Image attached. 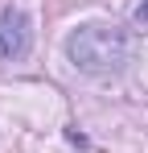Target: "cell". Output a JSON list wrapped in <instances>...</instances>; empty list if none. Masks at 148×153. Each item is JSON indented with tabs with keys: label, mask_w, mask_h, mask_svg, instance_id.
<instances>
[{
	"label": "cell",
	"mask_w": 148,
	"mask_h": 153,
	"mask_svg": "<svg viewBox=\"0 0 148 153\" xmlns=\"http://www.w3.org/2000/svg\"><path fill=\"white\" fill-rule=\"evenodd\" d=\"M29 50V17L25 13H0V58H21Z\"/></svg>",
	"instance_id": "2"
},
{
	"label": "cell",
	"mask_w": 148,
	"mask_h": 153,
	"mask_svg": "<svg viewBox=\"0 0 148 153\" xmlns=\"http://www.w3.org/2000/svg\"><path fill=\"white\" fill-rule=\"evenodd\" d=\"M66 54L86 75H115V71H123L132 46H127V33L115 25H82L70 33Z\"/></svg>",
	"instance_id": "1"
},
{
	"label": "cell",
	"mask_w": 148,
	"mask_h": 153,
	"mask_svg": "<svg viewBox=\"0 0 148 153\" xmlns=\"http://www.w3.org/2000/svg\"><path fill=\"white\" fill-rule=\"evenodd\" d=\"M132 21H136V29H144V33H148V0H144V4H136Z\"/></svg>",
	"instance_id": "3"
}]
</instances>
